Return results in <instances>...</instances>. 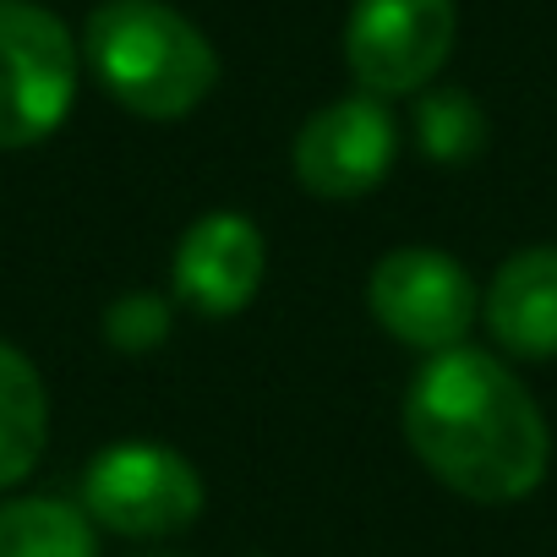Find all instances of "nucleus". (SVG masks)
Returning a JSON list of instances; mask_svg holds the SVG:
<instances>
[{"label": "nucleus", "mask_w": 557, "mask_h": 557, "mask_svg": "<svg viewBox=\"0 0 557 557\" xmlns=\"http://www.w3.org/2000/svg\"><path fill=\"white\" fill-rule=\"evenodd\" d=\"M416 143L437 164H470L486 148V110L465 88H426L416 104Z\"/></svg>", "instance_id": "f8f14e48"}, {"label": "nucleus", "mask_w": 557, "mask_h": 557, "mask_svg": "<svg viewBox=\"0 0 557 557\" xmlns=\"http://www.w3.org/2000/svg\"><path fill=\"white\" fill-rule=\"evenodd\" d=\"M405 437L416 459L470 503H513L541 486L552 437L530 388L486 350H443L410 377Z\"/></svg>", "instance_id": "f257e3e1"}, {"label": "nucleus", "mask_w": 557, "mask_h": 557, "mask_svg": "<svg viewBox=\"0 0 557 557\" xmlns=\"http://www.w3.org/2000/svg\"><path fill=\"white\" fill-rule=\"evenodd\" d=\"M262 285V230L235 213H202L175 246V296L202 318H235Z\"/></svg>", "instance_id": "6e6552de"}, {"label": "nucleus", "mask_w": 557, "mask_h": 557, "mask_svg": "<svg viewBox=\"0 0 557 557\" xmlns=\"http://www.w3.org/2000/svg\"><path fill=\"white\" fill-rule=\"evenodd\" d=\"M394 153H399V126L388 104L372 94H356V99L323 104L296 132L290 164L312 197L345 202V197H367L372 186H383L394 170Z\"/></svg>", "instance_id": "0eeeda50"}, {"label": "nucleus", "mask_w": 557, "mask_h": 557, "mask_svg": "<svg viewBox=\"0 0 557 557\" xmlns=\"http://www.w3.org/2000/svg\"><path fill=\"white\" fill-rule=\"evenodd\" d=\"M459 34L454 0H356L345 23V61L372 99L421 94Z\"/></svg>", "instance_id": "39448f33"}, {"label": "nucleus", "mask_w": 557, "mask_h": 557, "mask_svg": "<svg viewBox=\"0 0 557 557\" xmlns=\"http://www.w3.org/2000/svg\"><path fill=\"white\" fill-rule=\"evenodd\" d=\"M83 513L132 541L181 535L202 513V481L175 448L115 443L83 475Z\"/></svg>", "instance_id": "20e7f679"}, {"label": "nucleus", "mask_w": 557, "mask_h": 557, "mask_svg": "<svg viewBox=\"0 0 557 557\" xmlns=\"http://www.w3.org/2000/svg\"><path fill=\"white\" fill-rule=\"evenodd\" d=\"M45 432H50L45 377L17 345L0 339V492L17 486L39 465Z\"/></svg>", "instance_id": "9d476101"}, {"label": "nucleus", "mask_w": 557, "mask_h": 557, "mask_svg": "<svg viewBox=\"0 0 557 557\" xmlns=\"http://www.w3.org/2000/svg\"><path fill=\"white\" fill-rule=\"evenodd\" d=\"M77 99V45L34 0H0V148L45 143Z\"/></svg>", "instance_id": "7ed1b4c3"}, {"label": "nucleus", "mask_w": 557, "mask_h": 557, "mask_svg": "<svg viewBox=\"0 0 557 557\" xmlns=\"http://www.w3.org/2000/svg\"><path fill=\"white\" fill-rule=\"evenodd\" d=\"M104 339L121 350V356H148L170 339V301L153 296V290H132V296H115L110 312H104Z\"/></svg>", "instance_id": "ddd939ff"}, {"label": "nucleus", "mask_w": 557, "mask_h": 557, "mask_svg": "<svg viewBox=\"0 0 557 557\" xmlns=\"http://www.w3.org/2000/svg\"><path fill=\"white\" fill-rule=\"evenodd\" d=\"M367 307L399 345L443 356L475 323V278L437 246H399L372 268Z\"/></svg>", "instance_id": "423d86ee"}, {"label": "nucleus", "mask_w": 557, "mask_h": 557, "mask_svg": "<svg viewBox=\"0 0 557 557\" xmlns=\"http://www.w3.org/2000/svg\"><path fill=\"white\" fill-rule=\"evenodd\" d=\"M0 557H99L94 524L61 497L0 503Z\"/></svg>", "instance_id": "9b49d317"}, {"label": "nucleus", "mask_w": 557, "mask_h": 557, "mask_svg": "<svg viewBox=\"0 0 557 557\" xmlns=\"http://www.w3.org/2000/svg\"><path fill=\"white\" fill-rule=\"evenodd\" d=\"M486 329L519 361L557 356V246H524L497 268L486 290Z\"/></svg>", "instance_id": "1a4fd4ad"}, {"label": "nucleus", "mask_w": 557, "mask_h": 557, "mask_svg": "<svg viewBox=\"0 0 557 557\" xmlns=\"http://www.w3.org/2000/svg\"><path fill=\"white\" fill-rule=\"evenodd\" d=\"M83 55L104 94L143 121H181L219 83L208 34L164 0H104L88 17Z\"/></svg>", "instance_id": "f03ea898"}]
</instances>
